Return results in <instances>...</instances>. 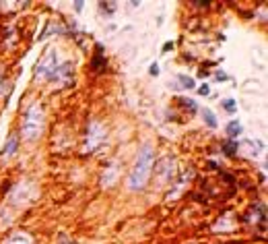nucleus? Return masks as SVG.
Returning a JSON list of instances; mask_svg holds the SVG:
<instances>
[{"mask_svg":"<svg viewBox=\"0 0 268 244\" xmlns=\"http://www.w3.org/2000/svg\"><path fill=\"white\" fill-rule=\"evenodd\" d=\"M153 160H155L153 147L151 145H143L141 151H138V158H136V163L132 168V174H130V188L132 190L144 188L146 180H149V174H151Z\"/></svg>","mask_w":268,"mask_h":244,"instance_id":"obj_1","label":"nucleus"},{"mask_svg":"<svg viewBox=\"0 0 268 244\" xmlns=\"http://www.w3.org/2000/svg\"><path fill=\"white\" fill-rule=\"evenodd\" d=\"M23 137L27 139V141H37L41 130H44V108H41V103H33V106L27 108L23 116Z\"/></svg>","mask_w":268,"mask_h":244,"instance_id":"obj_2","label":"nucleus"},{"mask_svg":"<svg viewBox=\"0 0 268 244\" xmlns=\"http://www.w3.org/2000/svg\"><path fill=\"white\" fill-rule=\"evenodd\" d=\"M58 68V54L54 48L46 52V56L39 60L36 66V79L37 81H54V73Z\"/></svg>","mask_w":268,"mask_h":244,"instance_id":"obj_3","label":"nucleus"},{"mask_svg":"<svg viewBox=\"0 0 268 244\" xmlns=\"http://www.w3.org/2000/svg\"><path fill=\"white\" fill-rule=\"evenodd\" d=\"M103 141H106V128H103V124L101 122H91L87 130V147L91 151H95Z\"/></svg>","mask_w":268,"mask_h":244,"instance_id":"obj_4","label":"nucleus"},{"mask_svg":"<svg viewBox=\"0 0 268 244\" xmlns=\"http://www.w3.org/2000/svg\"><path fill=\"white\" fill-rule=\"evenodd\" d=\"M157 174H159L161 182L174 180V176H176V160L171 158V155H165V158L157 163Z\"/></svg>","mask_w":268,"mask_h":244,"instance_id":"obj_5","label":"nucleus"},{"mask_svg":"<svg viewBox=\"0 0 268 244\" xmlns=\"http://www.w3.org/2000/svg\"><path fill=\"white\" fill-rule=\"evenodd\" d=\"M74 77V64L72 62H64V64H60L56 68V73H54V81L56 79H66V81H71Z\"/></svg>","mask_w":268,"mask_h":244,"instance_id":"obj_6","label":"nucleus"},{"mask_svg":"<svg viewBox=\"0 0 268 244\" xmlns=\"http://www.w3.org/2000/svg\"><path fill=\"white\" fill-rule=\"evenodd\" d=\"M4 244H33V240H31L29 234H25V232H15V234H11V236L6 238Z\"/></svg>","mask_w":268,"mask_h":244,"instance_id":"obj_7","label":"nucleus"},{"mask_svg":"<svg viewBox=\"0 0 268 244\" xmlns=\"http://www.w3.org/2000/svg\"><path fill=\"white\" fill-rule=\"evenodd\" d=\"M239 151V143L235 141V139H227V141L223 143V153L225 155H229V158H233Z\"/></svg>","mask_w":268,"mask_h":244,"instance_id":"obj_8","label":"nucleus"},{"mask_svg":"<svg viewBox=\"0 0 268 244\" xmlns=\"http://www.w3.org/2000/svg\"><path fill=\"white\" fill-rule=\"evenodd\" d=\"M101 50H103V48H101V46H97V54H95L93 62H91V66L95 68V71H99V73H101L103 68H106V64H107V62H106V58L101 56Z\"/></svg>","mask_w":268,"mask_h":244,"instance_id":"obj_9","label":"nucleus"},{"mask_svg":"<svg viewBox=\"0 0 268 244\" xmlns=\"http://www.w3.org/2000/svg\"><path fill=\"white\" fill-rule=\"evenodd\" d=\"M227 135L231 139H235V137L241 135V124H239L237 120H233V122H229V124H227Z\"/></svg>","mask_w":268,"mask_h":244,"instance_id":"obj_10","label":"nucleus"},{"mask_svg":"<svg viewBox=\"0 0 268 244\" xmlns=\"http://www.w3.org/2000/svg\"><path fill=\"white\" fill-rule=\"evenodd\" d=\"M202 116H204V122H206V124H209L211 128H217V116L213 114V110L204 108V110H202Z\"/></svg>","mask_w":268,"mask_h":244,"instance_id":"obj_11","label":"nucleus"},{"mask_svg":"<svg viewBox=\"0 0 268 244\" xmlns=\"http://www.w3.org/2000/svg\"><path fill=\"white\" fill-rule=\"evenodd\" d=\"M178 81L181 83L184 89H194V85H196L192 77H186V75H178Z\"/></svg>","mask_w":268,"mask_h":244,"instance_id":"obj_12","label":"nucleus"},{"mask_svg":"<svg viewBox=\"0 0 268 244\" xmlns=\"http://www.w3.org/2000/svg\"><path fill=\"white\" fill-rule=\"evenodd\" d=\"M17 143H19V141H17V137H11V141H8L6 143V147H4V155H13L15 153V149H17Z\"/></svg>","mask_w":268,"mask_h":244,"instance_id":"obj_13","label":"nucleus"},{"mask_svg":"<svg viewBox=\"0 0 268 244\" xmlns=\"http://www.w3.org/2000/svg\"><path fill=\"white\" fill-rule=\"evenodd\" d=\"M179 103H184V108L190 112H196L198 110V103L194 100H186V98H179Z\"/></svg>","mask_w":268,"mask_h":244,"instance_id":"obj_14","label":"nucleus"},{"mask_svg":"<svg viewBox=\"0 0 268 244\" xmlns=\"http://www.w3.org/2000/svg\"><path fill=\"white\" fill-rule=\"evenodd\" d=\"M223 108L233 114V112H235V100H223Z\"/></svg>","mask_w":268,"mask_h":244,"instance_id":"obj_15","label":"nucleus"},{"mask_svg":"<svg viewBox=\"0 0 268 244\" xmlns=\"http://www.w3.org/2000/svg\"><path fill=\"white\" fill-rule=\"evenodd\" d=\"M159 71H161L159 64H157V62H153V64H151V68H149V75H151V77H157V75H159Z\"/></svg>","mask_w":268,"mask_h":244,"instance_id":"obj_16","label":"nucleus"},{"mask_svg":"<svg viewBox=\"0 0 268 244\" xmlns=\"http://www.w3.org/2000/svg\"><path fill=\"white\" fill-rule=\"evenodd\" d=\"M198 93H200V95H209L211 93V89H209V85H200V87H198Z\"/></svg>","mask_w":268,"mask_h":244,"instance_id":"obj_17","label":"nucleus"},{"mask_svg":"<svg viewBox=\"0 0 268 244\" xmlns=\"http://www.w3.org/2000/svg\"><path fill=\"white\" fill-rule=\"evenodd\" d=\"M6 91V85H4V75H2V71H0V95H2Z\"/></svg>","mask_w":268,"mask_h":244,"instance_id":"obj_18","label":"nucleus"},{"mask_svg":"<svg viewBox=\"0 0 268 244\" xmlns=\"http://www.w3.org/2000/svg\"><path fill=\"white\" fill-rule=\"evenodd\" d=\"M58 244H76V242H71L68 236H58Z\"/></svg>","mask_w":268,"mask_h":244,"instance_id":"obj_19","label":"nucleus"},{"mask_svg":"<svg viewBox=\"0 0 268 244\" xmlns=\"http://www.w3.org/2000/svg\"><path fill=\"white\" fill-rule=\"evenodd\" d=\"M169 50H174V43H171V41H167L165 46H163V52H169Z\"/></svg>","mask_w":268,"mask_h":244,"instance_id":"obj_20","label":"nucleus"},{"mask_svg":"<svg viewBox=\"0 0 268 244\" xmlns=\"http://www.w3.org/2000/svg\"><path fill=\"white\" fill-rule=\"evenodd\" d=\"M217 79H219V81H227L229 77H227V75H221V73H219V75H217Z\"/></svg>","mask_w":268,"mask_h":244,"instance_id":"obj_21","label":"nucleus"},{"mask_svg":"<svg viewBox=\"0 0 268 244\" xmlns=\"http://www.w3.org/2000/svg\"><path fill=\"white\" fill-rule=\"evenodd\" d=\"M196 6H211V2H194Z\"/></svg>","mask_w":268,"mask_h":244,"instance_id":"obj_22","label":"nucleus"}]
</instances>
